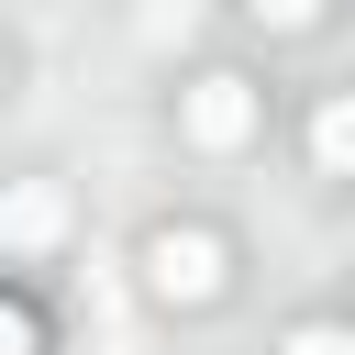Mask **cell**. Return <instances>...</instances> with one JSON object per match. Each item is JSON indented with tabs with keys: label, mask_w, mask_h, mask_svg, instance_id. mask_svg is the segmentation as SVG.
<instances>
[{
	"label": "cell",
	"mask_w": 355,
	"mask_h": 355,
	"mask_svg": "<svg viewBox=\"0 0 355 355\" xmlns=\"http://www.w3.org/2000/svg\"><path fill=\"white\" fill-rule=\"evenodd\" d=\"M222 277H233L222 233H200V222H166V233H144V288H155L166 311H211V300H222Z\"/></svg>",
	"instance_id": "1"
},
{
	"label": "cell",
	"mask_w": 355,
	"mask_h": 355,
	"mask_svg": "<svg viewBox=\"0 0 355 355\" xmlns=\"http://www.w3.org/2000/svg\"><path fill=\"white\" fill-rule=\"evenodd\" d=\"M255 122H266V100H255V78H233V67H211V78H189V89H178V133H189L200 155L255 144Z\"/></svg>",
	"instance_id": "2"
},
{
	"label": "cell",
	"mask_w": 355,
	"mask_h": 355,
	"mask_svg": "<svg viewBox=\"0 0 355 355\" xmlns=\"http://www.w3.org/2000/svg\"><path fill=\"white\" fill-rule=\"evenodd\" d=\"M55 233H67V189H55V178H11V189H0V244H11V255H44Z\"/></svg>",
	"instance_id": "3"
},
{
	"label": "cell",
	"mask_w": 355,
	"mask_h": 355,
	"mask_svg": "<svg viewBox=\"0 0 355 355\" xmlns=\"http://www.w3.org/2000/svg\"><path fill=\"white\" fill-rule=\"evenodd\" d=\"M311 166H322V178H355V89H333V100L311 111Z\"/></svg>",
	"instance_id": "4"
},
{
	"label": "cell",
	"mask_w": 355,
	"mask_h": 355,
	"mask_svg": "<svg viewBox=\"0 0 355 355\" xmlns=\"http://www.w3.org/2000/svg\"><path fill=\"white\" fill-rule=\"evenodd\" d=\"M277 355H355V333H344V322H288Z\"/></svg>",
	"instance_id": "5"
},
{
	"label": "cell",
	"mask_w": 355,
	"mask_h": 355,
	"mask_svg": "<svg viewBox=\"0 0 355 355\" xmlns=\"http://www.w3.org/2000/svg\"><path fill=\"white\" fill-rule=\"evenodd\" d=\"M0 355H44V322H33L22 300H0Z\"/></svg>",
	"instance_id": "6"
},
{
	"label": "cell",
	"mask_w": 355,
	"mask_h": 355,
	"mask_svg": "<svg viewBox=\"0 0 355 355\" xmlns=\"http://www.w3.org/2000/svg\"><path fill=\"white\" fill-rule=\"evenodd\" d=\"M244 11H255L266 33H311V22H322V0H244Z\"/></svg>",
	"instance_id": "7"
},
{
	"label": "cell",
	"mask_w": 355,
	"mask_h": 355,
	"mask_svg": "<svg viewBox=\"0 0 355 355\" xmlns=\"http://www.w3.org/2000/svg\"><path fill=\"white\" fill-rule=\"evenodd\" d=\"M344 333H355V322H344Z\"/></svg>",
	"instance_id": "8"
}]
</instances>
